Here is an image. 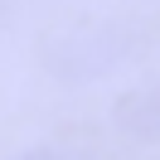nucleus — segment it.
<instances>
[{
    "label": "nucleus",
    "instance_id": "obj_1",
    "mask_svg": "<svg viewBox=\"0 0 160 160\" xmlns=\"http://www.w3.org/2000/svg\"><path fill=\"white\" fill-rule=\"evenodd\" d=\"M121 53H126V34L112 29V24H97V29H82L73 39H63L53 49V68L68 73V78H92V73H107Z\"/></svg>",
    "mask_w": 160,
    "mask_h": 160
},
{
    "label": "nucleus",
    "instance_id": "obj_2",
    "mask_svg": "<svg viewBox=\"0 0 160 160\" xmlns=\"http://www.w3.org/2000/svg\"><path fill=\"white\" fill-rule=\"evenodd\" d=\"M117 126L136 141H160V82L146 92H131L117 107Z\"/></svg>",
    "mask_w": 160,
    "mask_h": 160
},
{
    "label": "nucleus",
    "instance_id": "obj_3",
    "mask_svg": "<svg viewBox=\"0 0 160 160\" xmlns=\"http://www.w3.org/2000/svg\"><path fill=\"white\" fill-rule=\"evenodd\" d=\"M15 160H97V155L73 150V146H39V150H24V155H15Z\"/></svg>",
    "mask_w": 160,
    "mask_h": 160
}]
</instances>
